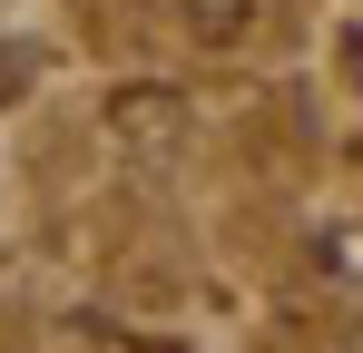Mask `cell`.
Returning a JSON list of instances; mask_svg holds the SVG:
<instances>
[{"instance_id":"1","label":"cell","mask_w":363,"mask_h":353,"mask_svg":"<svg viewBox=\"0 0 363 353\" xmlns=\"http://www.w3.org/2000/svg\"><path fill=\"white\" fill-rule=\"evenodd\" d=\"M186 30L196 40H245L255 30V0H186Z\"/></svg>"},{"instance_id":"2","label":"cell","mask_w":363,"mask_h":353,"mask_svg":"<svg viewBox=\"0 0 363 353\" xmlns=\"http://www.w3.org/2000/svg\"><path fill=\"white\" fill-rule=\"evenodd\" d=\"M344 353H363V334H344Z\"/></svg>"}]
</instances>
